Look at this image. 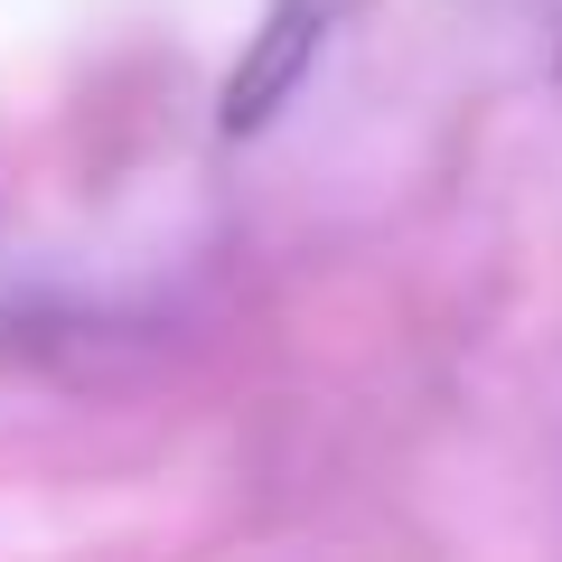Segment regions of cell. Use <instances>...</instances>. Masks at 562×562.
Masks as SVG:
<instances>
[{
  "mask_svg": "<svg viewBox=\"0 0 562 562\" xmlns=\"http://www.w3.org/2000/svg\"><path fill=\"white\" fill-rule=\"evenodd\" d=\"M310 29H319V0H291L272 29H262V57H254V76H235V94H225V132H254L262 113H272V94H291V76L310 66Z\"/></svg>",
  "mask_w": 562,
  "mask_h": 562,
  "instance_id": "1",
  "label": "cell"
},
{
  "mask_svg": "<svg viewBox=\"0 0 562 562\" xmlns=\"http://www.w3.org/2000/svg\"><path fill=\"white\" fill-rule=\"evenodd\" d=\"M525 20L543 29V47H553V66H562V0H525Z\"/></svg>",
  "mask_w": 562,
  "mask_h": 562,
  "instance_id": "2",
  "label": "cell"
}]
</instances>
